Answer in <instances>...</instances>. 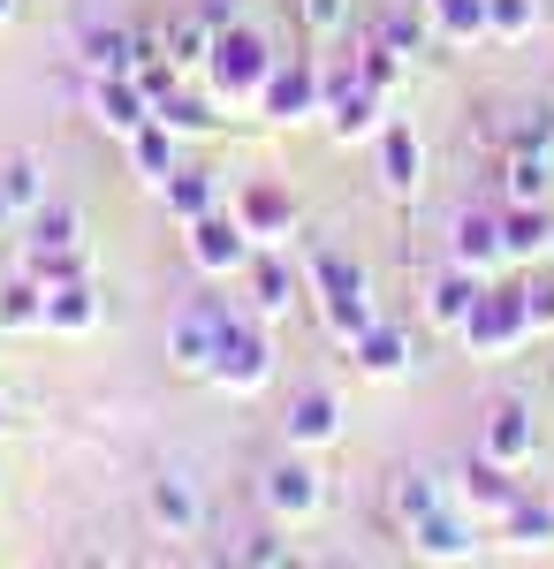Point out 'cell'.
<instances>
[{"label": "cell", "instance_id": "4316f807", "mask_svg": "<svg viewBox=\"0 0 554 569\" xmlns=\"http://www.w3.org/2000/svg\"><path fill=\"white\" fill-rule=\"evenodd\" d=\"M433 8V31H441V46H478L494 39L486 31V0H426Z\"/></svg>", "mask_w": 554, "mask_h": 569}, {"label": "cell", "instance_id": "8d00e7d4", "mask_svg": "<svg viewBox=\"0 0 554 569\" xmlns=\"http://www.w3.org/2000/svg\"><path fill=\"white\" fill-rule=\"evenodd\" d=\"M441 501H456L448 486H433V479H403L395 486V517L410 525V517H426V509H441Z\"/></svg>", "mask_w": 554, "mask_h": 569}, {"label": "cell", "instance_id": "7402d4cb", "mask_svg": "<svg viewBox=\"0 0 554 569\" xmlns=\"http://www.w3.org/2000/svg\"><path fill=\"white\" fill-rule=\"evenodd\" d=\"M502 243H510V259H554L547 206H510V213H502Z\"/></svg>", "mask_w": 554, "mask_h": 569}, {"label": "cell", "instance_id": "ab89813d", "mask_svg": "<svg viewBox=\"0 0 554 569\" xmlns=\"http://www.w3.org/2000/svg\"><path fill=\"white\" fill-rule=\"evenodd\" d=\"M198 16H206V23H214V31H236V23H244V0H206V8H198Z\"/></svg>", "mask_w": 554, "mask_h": 569}, {"label": "cell", "instance_id": "1f68e13d", "mask_svg": "<svg viewBox=\"0 0 554 569\" xmlns=\"http://www.w3.org/2000/svg\"><path fill=\"white\" fill-rule=\"evenodd\" d=\"M0 198H8V206H16V213L31 220L46 206V182H39V160H8V168H0Z\"/></svg>", "mask_w": 554, "mask_h": 569}, {"label": "cell", "instance_id": "7a4b0ae2", "mask_svg": "<svg viewBox=\"0 0 554 569\" xmlns=\"http://www.w3.org/2000/svg\"><path fill=\"white\" fill-rule=\"evenodd\" d=\"M311 297H319V319H327V335L335 342H357L380 311L365 297V273L357 259H342V251H311Z\"/></svg>", "mask_w": 554, "mask_h": 569}, {"label": "cell", "instance_id": "ac0fdd59", "mask_svg": "<svg viewBox=\"0 0 554 569\" xmlns=\"http://www.w3.org/2000/svg\"><path fill=\"white\" fill-rule=\"evenodd\" d=\"M91 327H99L91 281H53L46 289V335H91Z\"/></svg>", "mask_w": 554, "mask_h": 569}, {"label": "cell", "instance_id": "4fadbf2b", "mask_svg": "<svg viewBox=\"0 0 554 569\" xmlns=\"http://www.w3.org/2000/svg\"><path fill=\"white\" fill-rule=\"evenodd\" d=\"M448 266H464L478 281H494L510 266V243H502V213H464L456 236H448Z\"/></svg>", "mask_w": 554, "mask_h": 569}, {"label": "cell", "instance_id": "836d02e7", "mask_svg": "<svg viewBox=\"0 0 554 569\" xmlns=\"http://www.w3.org/2000/svg\"><path fill=\"white\" fill-rule=\"evenodd\" d=\"M23 273H31L39 289H53V281H85V243H77V251H23Z\"/></svg>", "mask_w": 554, "mask_h": 569}, {"label": "cell", "instance_id": "f1b7e54d", "mask_svg": "<svg viewBox=\"0 0 554 569\" xmlns=\"http://www.w3.org/2000/svg\"><path fill=\"white\" fill-rule=\"evenodd\" d=\"M0 327H8V335H31V327H46V289L31 281V273L0 289Z\"/></svg>", "mask_w": 554, "mask_h": 569}, {"label": "cell", "instance_id": "d590c367", "mask_svg": "<svg viewBox=\"0 0 554 569\" xmlns=\"http://www.w3.org/2000/svg\"><path fill=\"white\" fill-rule=\"evenodd\" d=\"M502 531H510V539H532V547H547V539H554V501H532V493H524Z\"/></svg>", "mask_w": 554, "mask_h": 569}, {"label": "cell", "instance_id": "5b68a950", "mask_svg": "<svg viewBox=\"0 0 554 569\" xmlns=\"http://www.w3.org/2000/svg\"><path fill=\"white\" fill-rule=\"evenodd\" d=\"M380 107H387V84L365 69V61L327 77V130H335L342 144H357L365 130H380Z\"/></svg>", "mask_w": 554, "mask_h": 569}, {"label": "cell", "instance_id": "52a82bcc", "mask_svg": "<svg viewBox=\"0 0 554 569\" xmlns=\"http://www.w3.org/2000/svg\"><path fill=\"white\" fill-rule=\"evenodd\" d=\"M220 395H258L266 380H274V342L258 335V327H228V342H220V357H214V372H206Z\"/></svg>", "mask_w": 554, "mask_h": 569}, {"label": "cell", "instance_id": "7c38bea8", "mask_svg": "<svg viewBox=\"0 0 554 569\" xmlns=\"http://www.w3.org/2000/svg\"><path fill=\"white\" fill-rule=\"evenodd\" d=\"M190 266H198L206 281H220V273H244V266H251V236H244L236 220H220V213L190 220Z\"/></svg>", "mask_w": 554, "mask_h": 569}, {"label": "cell", "instance_id": "603a6c76", "mask_svg": "<svg viewBox=\"0 0 554 569\" xmlns=\"http://www.w3.org/2000/svg\"><path fill=\"white\" fill-rule=\"evenodd\" d=\"M145 46L152 39H137V31H85V61H91V77H137Z\"/></svg>", "mask_w": 554, "mask_h": 569}, {"label": "cell", "instance_id": "d4e9b609", "mask_svg": "<svg viewBox=\"0 0 554 569\" xmlns=\"http://www.w3.org/2000/svg\"><path fill=\"white\" fill-rule=\"evenodd\" d=\"M380 182L395 190V198L418 190V137H410V122H387L380 130Z\"/></svg>", "mask_w": 554, "mask_h": 569}, {"label": "cell", "instance_id": "d6986e66", "mask_svg": "<svg viewBox=\"0 0 554 569\" xmlns=\"http://www.w3.org/2000/svg\"><path fill=\"white\" fill-rule=\"evenodd\" d=\"M160 198H168V213L190 228V220H206V213H220V182L206 176V168H175L168 182H160Z\"/></svg>", "mask_w": 554, "mask_h": 569}, {"label": "cell", "instance_id": "2e32d148", "mask_svg": "<svg viewBox=\"0 0 554 569\" xmlns=\"http://www.w3.org/2000/svg\"><path fill=\"white\" fill-rule=\"evenodd\" d=\"M281 433H289V448H327V440L342 433V410H335V395L327 388H304L297 402H289V418H281Z\"/></svg>", "mask_w": 554, "mask_h": 569}, {"label": "cell", "instance_id": "8992f818", "mask_svg": "<svg viewBox=\"0 0 554 569\" xmlns=\"http://www.w3.org/2000/svg\"><path fill=\"white\" fill-rule=\"evenodd\" d=\"M236 228L251 236V251H289L297 236V198L281 182H244L236 190Z\"/></svg>", "mask_w": 554, "mask_h": 569}, {"label": "cell", "instance_id": "44dd1931", "mask_svg": "<svg viewBox=\"0 0 554 569\" xmlns=\"http://www.w3.org/2000/svg\"><path fill=\"white\" fill-rule=\"evenodd\" d=\"M122 144H129V160H137V176L152 182V190H160V182H168L175 168H182V152H175V130H168V122H145V130H129Z\"/></svg>", "mask_w": 554, "mask_h": 569}, {"label": "cell", "instance_id": "6da1fadb", "mask_svg": "<svg viewBox=\"0 0 554 569\" xmlns=\"http://www.w3.org/2000/svg\"><path fill=\"white\" fill-rule=\"evenodd\" d=\"M274 69H281V53L258 39V31H220L214 39V61H206V77H214V99L220 107H258V91L274 84Z\"/></svg>", "mask_w": 554, "mask_h": 569}, {"label": "cell", "instance_id": "9a60e30c", "mask_svg": "<svg viewBox=\"0 0 554 569\" xmlns=\"http://www.w3.org/2000/svg\"><path fill=\"white\" fill-rule=\"evenodd\" d=\"M349 365H357L365 380H403V372H410V335L373 319V327H365V335L349 342Z\"/></svg>", "mask_w": 554, "mask_h": 569}, {"label": "cell", "instance_id": "8fae6325", "mask_svg": "<svg viewBox=\"0 0 554 569\" xmlns=\"http://www.w3.org/2000/svg\"><path fill=\"white\" fill-rule=\"evenodd\" d=\"M319 501H327V486H319V471H311V456H289V463H274L266 471V509L281 517V525H304V517H319Z\"/></svg>", "mask_w": 554, "mask_h": 569}, {"label": "cell", "instance_id": "60d3db41", "mask_svg": "<svg viewBox=\"0 0 554 569\" xmlns=\"http://www.w3.org/2000/svg\"><path fill=\"white\" fill-rule=\"evenodd\" d=\"M244 562H289V547H281V539H274V531H258L251 547H244Z\"/></svg>", "mask_w": 554, "mask_h": 569}, {"label": "cell", "instance_id": "277c9868", "mask_svg": "<svg viewBox=\"0 0 554 569\" xmlns=\"http://www.w3.org/2000/svg\"><path fill=\"white\" fill-rule=\"evenodd\" d=\"M464 335V350L471 357H510L524 335H532V311H524V289H478V305H471V319L456 327Z\"/></svg>", "mask_w": 554, "mask_h": 569}, {"label": "cell", "instance_id": "9c48e42d", "mask_svg": "<svg viewBox=\"0 0 554 569\" xmlns=\"http://www.w3.org/2000/svg\"><path fill=\"white\" fill-rule=\"evenodd\" d=\"M258 114L266 122H304V114H327V77L311 61H281L274 84L258 91Z\"/></svg>", "mask_w": 554, "mask_h": 569}, {"label": "cell", "instance_id": "e575fe53", "mask_svg": "<svg viewBox=\"0 0 554 569\" xmlns=\"http://www.w3.org/2000/svg\"><path fill=\"white\" fill-rule=\"evenodd\" d=\"M532 23H540V8H532V0H486V31H494L502 46H516Z\"/></svg>", "mask_w": 554, "mask_h": 569}, {"label": "cell", "instance_id": "5bb4252c", "mask_svg": "<svg viewBox=\"0 0 554 569\" xmlns=\"http://www.w3.org/2000/svg\"><path fill=\"white\" fill-rule=\"evenodd\" d=\"M91 114H99V130H145L152 122V91L137 84V77H91Z\"/></svg>", "mask_w": 554, "mask_h": 569}, {"label": "cell", "instance_id": "30bf717a", "mask_svg": "<svg viewBox=\"0 0 554 569\" xmlns=\"http://www.w3.org/2000/svg\"><path fill=\"white\" fill-rule=\"evenodd\" d=\"M410 547L426 555V562H478V531H471V517L456 509V501H441V509H426V517H410Z\"/></svg>", "mask_w": 554, "mask_h": 569}, {"label": "cell", "instance_id": "e0dca14e", "mask_svg": "<svg viewBox=\"0 0 554 569\" xmlns=\"http://www.w3.org/2000/svg\"><path fill=\"white\" fill-rule=\"evenodd\" d=\"M251 311L258 319H281V311L297 305V266L281 259V251H251Z\"/></svg>", "mask_w": 554, "mask_h": 569}, {"label": "cell", "instance_id": "b9f144b4", "mask_svg": "<svg viewBox=\"0 0 554 569\" xmlns=\"http://www.w3.org/2000/svg\"><path fill=\"white\" fill-rule=\"evenodd\" d=\"M8 220H16V206H8V198H0V228H8Z\"/></svg>", "mask_w": 554, "mask_h": 569}, {"label": "cell", "instance_id": "83f0119b", "mask_svg": "<svg viewBox=\"0 0 554 569\" xmlns=\"http://www.w3.org/2000/svg\"><path fill=\"white\" fill-rule=\"evenodd\" d=\"M214 23H206V16H182V23H168V31H160V46H168V61L175 69H206V61H214Z\"/></svg>", "mask_w": 554, "mask_h": 569}, {"label": "cell", "instance_id": "cb8c5ba5", "mask_svg": "<svg viewBox=\"0 0 554 569\" xmlns=\"http://www.w3.org/2000/svg\"><path fill=\"white\" fill-rule=\"evenodd\" d=\"M486 456L510 463V471L532 456V410H524V402H502V410L486 418Z\"/></svg>", "mask_w": 554, "mask_h": 569}, {"label": "cell", "instance_id": "74e56055", "mask_svg": "<svg viewBox=\"0 0 554 569\" xmlns=\"http://www.w3.org/2000/svg\"><path fill=\"white\" fill-rule=\"evenodd\" d=\"M297 16H304L311 39H335L342 23H349V0H297Z\"/></svg>", "mask_w": 554, "mask_h": 569}, {"label": "cell", "instance_id": "f35d334b", "mask_svg": "<svg viewBox=\"0 0 554 569\" xmlns=\"http://www.w3.org/2000/svg\"><path fill=\"white\" fill-rule=\"evenodd\" d=\"M524 311H532V327H547V335H554V281L524 289Z\"/></svg>", "mask_w": 554, "mask_h": 569}, {"label": "cell", "instance_id": "3957f363", "mask_svg": "<svg viewBox=\"0 0 554 569\" xmlns=\"http://www.w3.org/2000/svg\"><path fill=\"white\" fill-rule=\"evenodd\" d=\"M236 319H244V311H228L220 297H190V305L175 311V327H168V357H175V372H198V380H206Z\"/></svg>", "mask_w": 554, "mask_h": 569}, {"label": "cell", "instance_id": "ba28073f", "mask_svg": "<svg viewBox=\"0 0 554 569\" xmlns=\"http://www.w3.org/2000/svg\"><path fill=\"white\" fill-rule=\"evenodd\" d=\"M524 501V486L510 479V463H494V456H471L464 479H456V509H464L471 525L486 517V525H510V509Z\"/></svg>", "mask_w": 554, "mask_h": 569}, {"label": "cell", "instance_id": "d6a6232c", "mask_svg": "<svg viewBox=\"0 0 554 569\" xmlns=\"http://www.w3.org/2000/svg\"><path fill=\"white\" fill-rule=\"evenodd\" d=\"M152 122H168L175 137H198V130H214V107H206V99H182V91H168V99H152Z\"/></svg>", "mask_w": 554, "mask_h": 569}, {"label": "cell", "instance_id": "7bdbcfd3", "mask_svg": "<svg viewBox=\"0 0 554 569\" xmlns=\"http://www.w3.org/2000/svg\"><path fill=\"white\" fill-rule=\"evenodd\" d=\"M8 16H16V0H0V23H8Z\"/></svg>", "mask_w": 554, "mask_h": 569}, {"label": "cell", "instance_id": "ffe728a7", "mask_svg": "<svg viewBox=\"0 0 554 569\" xmlns=\"http://www.w3.org/2000/svg\"><path fill=\"white\" fill-rule=\"evenodd\" d=\"M478 289H486L478 273H464V266H448V273H441V281L426 289V311H433V327H448V335H456V327L471 319V305H478Z\"/></svg>", "mask_w": 554, "mask_h": 569}, {"label": "cell", "instance_id": "f546056e", "mask_svg": "<svg viewBox=\"0 0 554 569\" xmlns=\"http://www.w3.org/2000/svg\"><path fill=\"white\" fill-rule=\"evenodd\" d=\"M510 206H547V190H554V168H547V152H516L510 160Z\"/></svg>", "mask_w": 554, "mask_h": 569}, {"label": "cell", "instance_id": "4dcf8cb0", "mask_svg": "<svg viewBox=\"0 0 554 569\" xmlns=\"http://www.w3.org/2000/svg\"><path fill=\"white\" fill-rule=\"evenodd\" d=\"M85 236H77V213L69 206H39L31 213V236H23V251H77Z\"/></svg>", "mask_w": 554, "mask_h": 569}, {"label": "cell", "instance_id": "484cf974", "mask_svg": "<svg viewBox=\"0 0 554 569\" xmlns=\"http://www.w3.org/2000/svg\"><path fill=\"white\" fill-rule=\"evenodd\" d=\"M198 493H190V479H152V525L160 531H175V539H190L198 531Z\"/></svg>", "mask_w": 554, "mask_h": 569}]
</instances>
